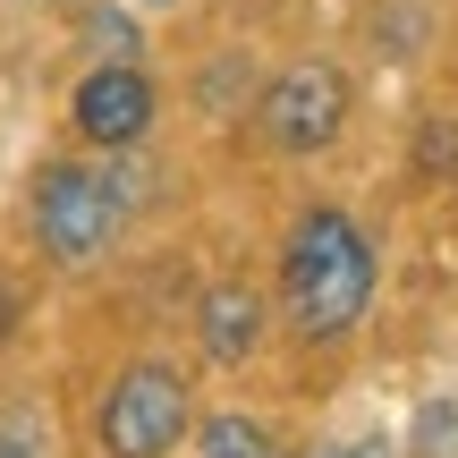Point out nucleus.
Wrapping results in <instances>:
<instances>
[{
  "instance_id": "nucleus-1",
  "label": "nucleus",
  "mask_w": 458,
  "mask_h": 458,
  "mask_svg": "<svg viewBox=\"0 0 458 458\" xmlns=\"http://www.w3.org/2000/svg\"><path fill=\"white\" fill-rule=\"evenodd\" d=\"M382 255L348 204H306L280 238V323L306 348H340L348 331L374 314Z\"/></svg>"
},
{
  "instance_id": "nucleus-2",
  "label": "nucleus",
  "mask_w": 458,
  "mask_h": 458,
  "mask_svg": "<svg viewBox=\"0 0 458 458\" xmlns=\"http://www.w3.org/2000/svg\"><path fill=\"white\" fill-rule=\"evenodd\" d=\"M119 221H128V196L94 162H43L26 179V229L43 246V263H60V272H94L119 246Z\"/></svg>"
},
{
  "instance_id": "nucleus-3",
  "label": "nucleus",
  "mask_w": 458,
  "mask_h": 458,
  "mask_svg": "<svg viewBox=\"0 0 458 458\" xmlns=\"http://www.w3.org/2000/svg\"><path fill=\"white\" fill-rule=\"evenodd\" d=\"M196 433V391H187L179 365L162 357H128L94 399V442L102 458H170Z\"/></svg>"
},
{
  "instance_id": "nucleus-4",
  "label": "nucleus",
  "mask_w": 458,
  "mask_h": 458,
  "mask_svg": "<svg viewBox=\"0 0 458 458\" xmlns=\"http://www.w3.org/2000/svg\"><path fill=\"white\" fill-rule=\"evenodd\" d=\"M340 128H348V77L331 60H289L255 102V136L272 153H289V162L340 145Z\"/></svg>"
},
{
  "instance_id": "nucleus-5",
  "label": "nucleus",
  "mask_w": 458,
  "mask_h": 458,
  "mask_svg": "<svg viewBox=\"0 0 458 458\" xmlns=\"http://www.w3.org/2000/svg\"><path fill=\"white\" fill-rule=\"evenodd\" d=\"M162 119V94H153L145 68H85L68 85V128L85 136L94 153H136Z\"/></svg>"
},
{
  "instance_id": "nucleus-6",
  "label": "nucleus",
  "mask_w": 458,
  "mask_h": 458,
  "mask_svg": "<svg viewBox=\"0 0 458 458\" xmlns=\"http://www.w3.org/2000/svg\"><path fill=\"white\" fill-rule=\"evenodd\" d=\"M263 331H272V314H263V289H246V280H213L196 306V348L213 365H246L263 348Z\"/></svg>"
},
{
  "instance_id": "nucleus-7",
  "label": "nucleus",
  "mask_w": 458,
  "mask_h": 458,
  "mask_svg": "<svg viewBox=\"0 0 458 458\" xmlns=\"http://www.w3.org/2000/svg\"><path fill=\"white\" fill-rule=\"evenodd\" d=\"M77 43H85V60H94V68H136V60H145L136 17L111 9V0H85V9H77Z\"/></svg>"
},
{
  "instance_id": "nucleus-8",
  "label": "nucleus",
  "mask_w": 458,
  "mask_h": 458,
  "mask_svg": "<svg viewBox=\"0 0 458 458\" xmlns=\"http://www.w3.org/2000/svg\"><path fill=\"white\" fill-rule=\"evenodd\" d=\"M196 458H289V442H280L263 416H204L196 425Z\"/></svg>"
},
{
  "instance_id": "nucleus-9",
  "label": "nucleus",
  "mask_w": 458,
  "mask_h": 458,
  "mask_svg": "<svg viewBox=\"0 0 458 458\" xmlns=\"http://www.w3.org/2000/svg\"><path fill=\"white\" fill-rule=\"evenodd\" d=\"M399 458H458V391H433L408 425V450Z\"/></svg>"
},
{
  "instance_id": "nucleus-10",
  "label": "nucleus",
  "mask_w": 458,
  "mask_h": 458,
  "mask_svg": "<svg viewBox=\"0 0 458 458\" xmlns=\"http://www.w3.org/2000/svg\"><path fill=\"white\" fill-rule=\"evenodd\" d=\"M0 458H51L43 425H34V416H0Z\"/></svg>"
},
{
  "instance_id": "nucleus-11",
  "label": "nucleus",
  "mask_w": 458,
  "mask_h": 458,
  "mask_svg": "<svg viewBox=\"0 0 458 458\" xmlns=\"http://www.w3.org/2000/svg\"><path fill=\"white\" fill-rule=\"evenodd\" d=\"M314 458H399L391 433H340V442H323Z\"/></svg>"
},
{
  "instance_id": "nucleus-12",
  "label": "nucleus",
  "mask_w": 458,
  "mask_h": 458,
  "mask_svg": "<svg viewBox=\"0 0 458 458\" xmlns=\"http://www.w3.org/2000/svg\"><path fill=\"white\" fill-rule=\"evenodd\" d=\"M17 323H26V297H17V289H9V280H0V348H9V340H17Z\"/></svg>"
},
{
  "instance_id": "nucleus-13",
  "label": "nucleus",
  "mask_w": 458,
  "mask_h": 458,
  "mask_svg": "<svg viewBox=\"0 0 458 458\" xmlns=\"http://www.w3.org/2000/svg\"><path fill=\"white\" fill-rule=\"evenodd\" d=\"M136 9H179V0H136Z\"/></svg>"
},
{
  "instance_id": "nucleus-14",
  "label": "nucleus",
  "mask_w": 458,
  "mask_h": 458,
  "mask_svg": "<svg viewBox=\"0 0 458 458\" xmlns=\"http://www.w3.org/2000/svg\"><path fill=\"white\" fill-rule=\"evenodd\" d=\"M34 9H43V0H34Z\"/></svg>"
}]
</instances>
